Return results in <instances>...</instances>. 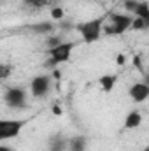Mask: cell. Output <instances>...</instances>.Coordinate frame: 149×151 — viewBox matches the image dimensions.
I'll use <instances>...</instances> for the list:
<instances>
[{
    "label": "cell",
    "instance_id": "cell-6",
    "mask_svg": "<svg viewBox=\"0 0 149 151\" xmlns=\"http://www.w3.org/2000/svg\"><path fill=\"white\" fill-rule=\"evenodd\" d=\"M51 90V77L46 74H40V76H35L32 81H30V93L32 97L35 99H44L47 97Z\"/></svg>",
    "mask_w": 149,
    "mask_h": 151
},
{
    "label": "cell",
    "instance_id": "cell-14",
    "mask_svg": "<svg viewBox=\"0 0 149 151\" xmlns=\"http://www.w3.org/2000/svg\"><path fill=\"white\" fill-rule=\"evenodd\" d=\"M65 40H63V35H56V34H51L47 40H46V44H47V49H51V47H56V46H60V44H63Z\"/></svg>",
    "mask_w": 149,
    "mask_h": 151
},
{
    "label": "cell",
    "instance_id": "cell-10",
    "mask_svg": "<svg viewBox=\"0 0 149 151\" xmlns=\"http://www.w3.org/2000/svg\"><path fill=\"white\" fill-rule=\"evenodd\" d=\"M140 125H142V114H140V111H132V113H128L126 118H125V123H123V127L128 128V130L139 128Z\"/></svg>",
    "mask_w": 149,
    "mask_h": 151
},
{
    "label": "cell",
    "instance_id": "cell-8",
    "mask_svg": "<svg viewBox=\"0 0 149 151\" xmlns=\"http://www.w3.org/2000/svg\"><path fill=\"white\" fill-rule=\"evenodd\" d=\"M49 151H69V139L63 134H54L49 142H47Z\"/></svg>",
    "mask_w": 149,
    "mask_h": 151
},
{
    "label": "cell",
    "instance_id": "cell-18",
    "mask_svg": "<svg viewBox=\"0 0 149 151\" xmlns=\"http://www.w3.org/2000/svg\"><path fill=\"white\" fill-rule=\"evenodd\" d=\"M11 70H12V67H11V65L2 63V65H0V77H2V79H7L9 74H11Z\"/></svg>",
    "mask_w": 149,
    "mask_h": 151
},
{
    "label": "cell",
    "instance_id": "cell-25",
    "mask_svg": "<svg viewBox=\"0 0 149 151\" xmlns=\"http://www.w3.org/2000/svg\"><path fill=\"white\" fill-rule=\"evenodd\" d=\"M0 151H12V148H9V146H0Z\"/></svg>",
    "mask_w": 149,
    "mask_h": 151
},
{
    "label": "cell",
    "instance_id": "cell-7",
    "mask_svg": "<svg viewBox=\"0 0 149 151\" xmlns=\"http://www.w3.org/2000/svg\"><path fill=\"white\" fill-rule=\"evenodd\" d=\"M128 95H130V99H132L133 102L140 104V102H144V100L149 99V86L144 81H142V83H133V84L130 86V90H128Z\"/></svg>",
    "mask_w": 149,
    "mask_h": 151
},
{
    "label": "cell",
    "instance_id": "cell-12",
    "mask_svg": "<svg viewBox=\"0 0 149 151\" xmlns=\"http://www.w3.org/2000/svg\"><path fill=\"white\" fill-rule=\"evenodd\" d=\"M116 83H117V76L116 74H104V76H100V79H98V84H100L102 91H105V93H109V91L114 90Z\"/></svg>",
    "mask_w": 149,
    "mask_h": 151
},
{
    "label": "cell",
    "instance_id": "cell-15",
    "mask_svg": "<svg viewBox=\"0 0 149 151\" xmlns=\"http://www.w3.org/2000/svg\"><path fill=\"white\" fill-rule=\"evenodd\" d=\"M148 27H146V21L142 19V18H133V23H132V30H146Z\"/></svg>",
    "mask_w": 149,
    "mask_h": 151
},
{
    "label": "cell",
    "instance_id": "cell-21",
    "mask_svg": "<svg viewBox=\"0 0 149 151\" xmlns=\"http://www.w3.org/2000/svg\"><path fill=\"white\" fill-rule=\"evenodd\" d=\"M133 63H135L137 70H140V72L144 74V69H142V63H140V58H139V56H133Z\"/></svg>",
    "mask_w": 149,
    "mask_h": 151
},
{
    "label": "cell",
    "instance_id": "cell-24",
    "mask_svg": "<svg viewBox=\"0 0 149 151\" xmlns=\"http://www.w3.org/2000/svg\"><path fill=\"white\" fill-rule=\"evenodd\" d=\"M144 83L149 86V72H144Z\"/></svg>",
    "mask_w": 149,
    "mask_h": 151
},
{
    "label": "cell",
    "instance_id": "cell-5",
    "mask_svg": "<svg viewBox=\"0 0 149 151\" xmlns=\"http://www.w3.org/2000/svg\"><path fill=\"white\" fill-rule=\"evenodd\" d=\"M25 100H27V91H25L21 86L5 88V91H4V102H5L9 107L21 109V107H25Z\"/></svg>",
    "mask_w": 149,
    "mask_h": 151
},
{
    "label": "cell",
    "instance_id": "cell-4",
    "mask_svg": "<svg viewBox=\"0 0 149 151\" xmlns=\"http://www.w3.org/2000/svg\"><path fill=\"white\" fill-rule=\"evenodd\" d=\"M32 118H25V119H2L0 121V141H9L14 139L21 134V130L25 128V125H28Z\"/></svg>",
    "mask_w": 149,
    "mask_h": 151
},
{
    "label": "cell",
    "instance_id": "cell-26",
    "mask_svg": "<svg viewBox=\"0 0 149 151\" xmlns=\"http://www.w3.org/2000/svg\"><path fill=\"white\" fill-rule=\"evenodd\" d=\"M140 151H149V146H146V148H144V150H140Z\"/></svg>",
    "mask_w": 149,
    "mask_h": 151
},
{
    "label": "cell",
    "instance_id": "cell-13",
    "mask_svg": "<svg viewBox=\"0 0 149 151\" xmlns=\"http://www.w3.org/2000/svg\"><path fill=\"white\" fill-rule=\"evenodd\" d=\"M137 18H142L144 21L149 19V4L148 2H139V5H137V9H135V12H133Z\"/></svg>",
    "mask_w": 149,
    "mask_h": 151
},
{
    "label": "cell",
    "instance_id": "cell-9",
    "mask_svg": "<svg viewBox=\"0 0 149 151\" xmlns=\"http://www.w3.org/2000/svg\"><path fill=\"white\" fill-rule=\"evenodd\" d=\"M58 25L51 23V21H40V23H34V25H28V30L37 34V35H42V34H53L56 30Z\"/></svg>",
    "mask_w": 149,
    "mask_h": 151
},
{
    "label": "cell",
    "instance_id": "cell-19",
    "mask_svg": "<svg viewBox=\"0 0 149 151\" xmlns=\"http://www.w3.org/2000/svg\"><path fill=\"white\" fill-rule=\"evenodd\" d=\"M25 4L30 7H44L47 4V0H25Z\"/></svg>",
    "mask_w": 149,
    "mask_h": 151
},
{
    "label": "cell",
    "instance_id": "cell-3",
    "mask_svg": "<svg viewBox=\"0 0 149 151\" xmlns=\"http://www.w3.org/2000/svg\"><path fill=\"white\" fill-rule=\"evenodd\" d=\"M132 23H133L132 16L114 12V14H111V25H104V34H107V35H121V34H125L126 30L132 28Z\"/></svg>",
    "mask_w": 149,
    "mask_h": 151
},
{
    "label": "cell",
    "instance_id": "cell-1",
    "mask_svg": "<svg viewBox=\"0 0 149 151\" xmlns=\"http://www.w3.org/2000/svg\"><path fill=\"white\" fill-rule=\"evenodd\" d=\"M75 30L79 32V35L82 37V40L86 44H93L100 39L102 32H104V16L75 23Z\"/></svg>",
    "mask_w": 149,
    "mask_h": 151
},
{
    "label": "cell",
    "instance_id": "cell-22",
    "mask_svg": "<svg viewBox=\"0 0 149 151\" xmlns=\"http://www.w3.org/2000/svg\"><path fill=\"white\" fill-rule=\"evenodd\" d=\"M116 60H117V65H123V63H125V56H123V55H117Z\"/></svg>",
    "mask_w": 149,
    "mask_h": 151
},
{
    "label": "cell",
    "instance_id": "cell-17",
    "mask_svg": "<svg viewBox=\"0 0 149 151\" xmlns=\"http://www.w3.org/2000/svg\"><path fill=\"white\" fill-rule=\"evenodd\" d=\"M63 16H65V12H63V9H62V7H53V9H51V18H53V19L62 21V19H63Z\"/></svg>",
    "mask_w": 149,
    "mask_h": 151
},
{
    "label": "cell",
    "instance_id": "cell-16",
    "mask_svg": "<svg viewBox=\"0 0 149 151\" xmlns=\"http://www.w3.org/2000/svg\"><path fill=\"white\" fill-rule=\"evenodd\" d=\"M137 5H139V0H123V7L128 12H135Z\"/></svg>",
    "mask_w": 149,
    "mask_h": 151
},
{
    "label": "cell",
    "instance_id": "cell-20",
    "mask_svg": "<svg viewBox=\"0 0 149 151\" xmlns=\"http://www.w3.org/2000/svg\"><path fill=\"white\" fill-rule=\"evenodd\" d=\"M58 27L62 28V30H72V28H75V25L74 23H70V21H58Z\"/></svg>",
    "mask_w": 149,
    "mask_h": 151
},
{
    "label": "cell",
    "instance_id": "cell-23",
    "mask_svg": "<svg viewBox=\"0 0 149 151\" xmlns=\"http://www.w3.org/2000/svg\"><path fill=\"white\" fill-rule=\"evenodd\" d=\"M53 113L54 114H62V109H60L58 106H53Z\"/></svg>",
    "mask_w": 149,
    "mask_h": 151
},
{
    "label": "cell",
    "instance_id": "cell-2",
    "mask_svg": "<svg viewBox=\"0 0 149 151\" xmlns=\"http://www.w3.org/2000/svg\"><path fill=\"white\" fill-rule=\"evenodd\" d=\"M74 46H75V42H63V44H60V46H56V47L47 49L49 58L44 62V67H47V69H56V65L69 62Z\"/></svg>",
    "mask_w": 149,
    "mask_h": 151
},
{
    "label": "cell",
    "instance_id": "cell-11",
    "mask_svg": "<svg viewBox=\"0 0 149 151\" xmlns=\"http://www.w3.org/2000/svg\"><path fill=\"white\" fill-rule=\"evenodd\" d=\"M69 151H88V137L74 135L69 139Z\"/></svg>",
    "mask_w": 149,
    "mask_h": 151
}]
</instances>
